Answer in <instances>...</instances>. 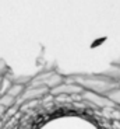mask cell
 I'll return each instance as SVG.
<instances>
[{"label": "cell", "mask_w": 120, "mask_h": 129, "mask_svg": "<svg viewBox=\"0 0 120 129\" xmlns=\"http://www.w3.org/2000/svg\"><path fill=\"white\" fill-rule=\"evenodd\" d=\"M73 81L80 84L84 91H92V93H99V94H107L120 84L117 81L109 79L107 76L102 74H78L73 77Z\"/></svg>", "instance_id": "cell-1"}, {"label": "cell", "mask_w": 120, "mask_h": 129, "mask_svg": "<svg viewBox=\"0 0 120 129\" xmlns=\"http://www.w3.org/2000/svg\"><path fill=\"white\" fill-rule=\"evenodd\" d=\"M62 83H64V77L62 74H59L55 70H46L42 73L36 74L34 77H31L28 86H35V87H46L49 90L60 86Z\"/></svg>", "instance_id": "cell-2"}, {"label": "cell", "mask_w": 120, "mask_h": 129, "mask_svg": "<svg viewBox=\"0 0 120 129\" xmlns=\"http://www.w3.org/2000/svg\"><path fill=\"white\" fill-rule=\"evenodd\" d=\"M0 104L9 110V108H11V107L17 105V98L13 97V95H10V94H7V93L0 94Z\"/></svg>", "instance_id": "cell-8"}, {"label": "cell", "mask_w": 120, "mask_h": 129, "mask_svg": "<svg viewBox=\"0 0 120 129\" xmlns=\"http://www.w3.org/2000/svg\"><path fill=\"white\" fill-rule=\"evenodd\" d=\"M103 74L120 84V64H113V66L109 68L106 72H103Z\"/></svg>", "instance_id": "cell-7"}, {"label": "cell", "mask_w": 120, "mask_h": 129, "mask_svg": "<svg viewBox=\"0 0 120 129\" xmlns=\"http://www.w3.org/2000/svg\"><path fill=\"white\" fill-rule=\"evenodd\" d=\"M81 95H82V100L88 101L91 105L96 107V108H101V110L109 108V107H116L110 100H109V97L105 95V94L92 93V91H84Z\"/></svg>", "instance_id": "cell-3"}, {"label": "cell", "mask_w": 120, "mask_h": 129, "mask_svg": "<svg viewBox=\"0 0 120 129\" xmlns=\"http://www.w3.org/2000/svg\"><path fill=\"white\" fill-rule=\"evenodd\" d=\"M6 111H7V108H6V107H3L2 104H0V119H2V118L4 116V114H6Z\"/></svg>", "instance_id": "cell-11"}, {"label": "cell", "mask_w": 120, "mask_h": 129, "mask_svg": "<svg viewBox=\"0 0 120 129\" xmlns=\"http://www.w3.org/2000/svg\"><path fill=\"white\" fill-rule=\"evenodd\" d=\"M27 90V84H24V83H18V81H14L11 86H10V88L6 91L7 94H10V95H13V97H16L17 100H18L20 97L24 94V91Z\"/></svg>", "instance_id": "cell-6"}, {"label": "cell", "mask_w": 120, "mask_h": 129, "mask_svg": "<svg viewBox=\"0 0 120 129\" xmlns=\"http://www.w3.org/2000/svg\"><path fill=\"white\" fill-rule=\"evenodd\" d=\"M7 73V64L4 60H0V77H3V76H6Z\"/></svg>", "instance_id": "cell-10"}, {"label": "cell", "mask_w": 120, "mask_h": 129, "mask_svg": "<svg viewBox=\"0 0 120 129\" xmlns=\"http://www.w3.org/2000/svg\"><path fill=\"white\" fill-rule=\"evenodd\" d=\"M2 83H3V77H0V94H2Z\"/></svg>", "instance_id": "cell-12"}, {"label": "cell", "mask_w": 120, "mask_h": 129, "mask_svg": "<svg viewBox=\"0 0 120 129\" xmlns=\"http://www.w3.org/2000/svg\"><path fill=\"white\" fill-rule=\"evenodd\" d=\"M50 93V90L46 87H35V86H27V90L24 94L20 97V101H17V105L24 103H29V101H35L39 98H43L46 94Z\"/></svg>", "instance_id": "cell-4"}, {"label": "cell", "mask_w": 120, "mask_h": 129, "mask_svg": "<svg viewBox=\"0 0 120 129\" xmlns=\"http://www.w3.org/2000/svg\"><path fill=\"white\" fill-rule=\"evenodd\" d=\"M84 93V88L80 86V84H77L75 81H71V83H62L60 86H57V87L52 88L50 90V94L52 95H78V94H82Z\"/></svg>", "instance_id": "cell-5"}, {"label": "cell", "mask_w": 120, "mask_h": 129, "mask_svg": "<svg viewBox=\"0 0 120 129\" xmlns=\"http://www.w3.org/2000/svg\"><path fill=\"white\" fill-rule=\"evenodd\" d=\"M107 97H109V100H110L114 105H120V86L116 87L114 90H112L110 93L107 94Z\"/></svg>", "instance_id": "cell-9"}]
</instances>
